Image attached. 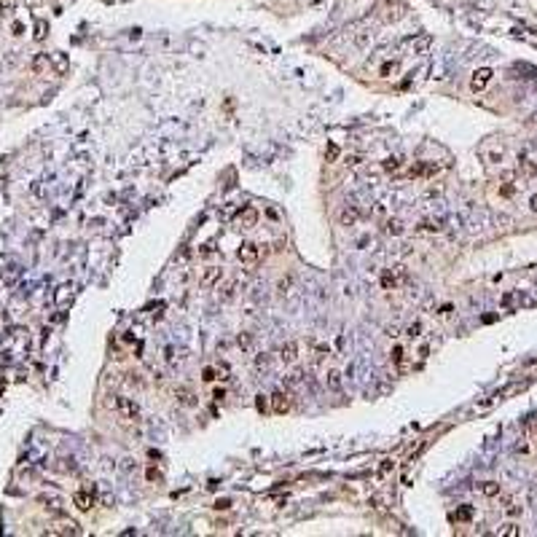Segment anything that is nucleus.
Masks as SVG:
<instances>
[{
  "label": "nucleus",
  "instance_id": "obj_10",
  "mask_svg": "<svg viewBox=\"0 0 537 537\" xmlns=\"http://www.w3.org/2000/svg\"><path fill=\"white\" fill-rule=\"evenodd\" d=\"M73 505H75L78 510H83V513H86V510H92V508H94V489L75 491V494H73Z\"/></svg>",
  "mask_w": 537,
  "mask_h": 537
},
{
  "label": "nucleus",
  "instance_id": "obj_40",
  "mask_svg": "<svg viewBox=\"0 0 537 537\" xmlns=\"http://www.w3.org/2000/svg\"><path fill=\"white\" fill-rule=\"evenodd\" d=\"M255 406H258V411H260V414H266V411H269V406H266V395H258Z\"/></svg>",
  "mask_w": 537,
  "mask_h": 537
},
{
  "label": "nucleus",
  "instance_id": "obj_27",
  "mask_svg": "<svg viewBox=\"0 0 537 537\" xmlns=\"http://www.w3.org/2000/svg\"><path fill=\"white\" fill-rule=\"evenodd\" d=\"M406 228H403V223H400L398 218H392V220H387V234H395V237H398V234H403Z\"/></svg>",
  "mask_w": 537,
  "mask_h": 537
},
{
  "label": "nucleus",
  "instance_id": "obj_12",
  "mask_svg": "<svg viewBox=\"0 0 537 537\" xmlns=\"http://www.w3.org/2000/svg\"><path fill=\"white\" fill-rule=\"evenodd\" d=\"M360 220V207L358 204H347V207L339 212V223L341 226H355Z\"/></svg>",
  "mask_w": 537,
  "mask_h": 537
},
{
  "label": "nucleus",
  "instance_id": "obj_43",
  "mask_svg": "<svg viewBox=\"0 0 537 537\" xmlns=\"http://www.w3.org/2000/svg\"><path fill=\"white\" fill-rule=\"evenodd\" d=\"M255 365H258V368H266V365H269V358H266V355H258V358H255Z\"/></svg>",
  "mask_w": 537,
  "mask_h": 537
},
{
  "label": "nucleus",
  "instance_id": "obj_6",
  "mask_svg": "<svg viewBox=\"0 0 537 537\" xmlns=\"http://www.w3.org/2000/svg\"><path fill=\"white\" fill-rule=\"evenodd\" d=\"M255 223H258V210L255 207H242L234 215V226H239V228H253Z\"/></svg>",
  "mask_w": 537,
  "mask_h": 537
},
{
  "label": "nucleus",
  "instance_id": "obj_2",
  "mask_svg": "<svg viewBox=\"0 0 537 537\" xmlns=\"http://www.w3.org/2000/svg\"><path fill=\"white\" fill-rule=\"evenodd\" d=\"M49 535H65V537H78L81 535V526L75 524L73 519H57L49 526Z\"/></svg>",
  "mask_w": 537,
  "mask_h": 537
},
{
  "label": "nucleus",
  "instance_id": "obj_1",
  "mask_svg": "<svg viewBox=\"0 0 537 537\" xmlns=\"http://www.w3.org/2000/svg\"><path fill=\"white\" fill-rule=\"evenodd\" d=\"M110 406L118 411V416L127 422H137L140 419V406L134 403L132 398H124V395H116V398L110 400Z\"/></svg>",
  "mask_w": 537,
  "mask_h": 537
},
{
  "label": "nucleus",
  "instance_id": "obj_23",
  "mask_svg": "<svg viewBox=\"0 0 537 537\" xmlns=\"http://www.w3.org/2000/svg\"><path fill=\"white\" fill-rule=\"evenodd\" d=\"M470 519H473V508H470V505H462V508L454 513V521H470Z\"/></svg>",
  "mask_w": 537,
  "mask_h": 537
},
{
  "label": "nucleus",
  "instance_id": "obj_15",
  "mask_svg": "<svg viewBox=\"0 0 537 537\" xmlns=\"http://www.w3.org/2000/svg\"><path fill=\"white\" fill-rule=\"evenodd\" d=\"M519 175L521 178H537V162H532V159H519Z\"/></svg>",
  "mask_w": 537,
  "mask_h": 537
},
{
  "label": "nucleus",
  "instance_id": "obj_11",
  "mask_svg": "<svg viewBox=\"0 0 537 537\" xmlns=\"http://www.w3.org/2000/svg\"><path fill=\"white\" fill-rule=\"evenodd\" d=\"M272 411L274 414H288L290 411V395L285 392V390H277V392L272 395Z\"/></svg>",
  "mask_w": 537,
  "mask_h": 537
},
{
  "label": "nucleus",
  "instance_id": "obj_8",
  "mask_svg": "<svg viewBox=\"0 0 537 537\" xmlns=\"http://www.w3.org/2000/svg\"><path fill=\"white\" fill-rule=\"evenodd\" d=\"M491 70L489 67H478L473 73V78H470V92H484L486 86H489V81H491Z\"/></svg>",
  "mask_w": 537,
  "mask_h": 537
},
{
  "label": "nucleus",
  "instance_id": "obj_7",
  "mask_svg": "<svg viewBox=\"0 0 537 537\" xmlns=\"http://www.w3.org/2000/svg\"><path fill=\"white\" fill-rule=\"evenodd\" d=\"M352 46L355 49H368L371 41H374V30L365 27V24H358V27H352Z\"/></svg>",
  "mask_w": 537,
  "mask_h": 537
},
{
  "label": "nucleus",
  "instance_id": "obj_21",
  "mask_svg": "<svg viewBox=\"0 0 537 537\" xmlns=\"http://www.w3.org/2000/svg\"><path fill=\"white\" fill-rule=\"evenodd\" d=\"M481 494H486V497H497V494H500V484H497V481H486V484L481 486Z\"/></svg>",
  "mask_w": 537,
  "mask_h": 537
},
{
  "label": "nucleus",
  "instance_id": "obj_33",
  "mask_svg": "<svg viewBox=\"0 0 537 537\" xmlns=\"http://www.w3.org/2000/svg\"><path fill=\"white\" fill-rule=\"evenodd\" d=\"M344 164H347L349 169H355V167H360V164H363V156H360V153H352V156L344 159Z\"/></svg>",
  "mask_w": 537,
  "mask_h": 537
},
{
  "label": "nucleus",
  "instance_id": "obj_39",
  "mask_svg": "<svg viewBox=\"0 0 537 537\" xmlns=\"http://www.w3.org/2000/svg\"><path fill=\"white\" fill-rule=\"evenodd\" d=\"M212 508H215V510H228V508H231V500H228V497H223V500H218Z\"/></svg>",
  "mask_w": 537,
  "mask_h": 537
},
{
  "label": "nucleus",
  "instance_id": "obj_37",
  "mask_svg": "<svg viewBox=\"0 0 537 537\" xmlns=\"http://www.w3.org/2000/svg\"><path fill=\"white\" fill-rule=\"evenodd\" d=\"M215 253V242H204L202 247H199V255H202V258H207V255H212Z\"/></svg>",
  "mask_w": 537,
  "mask_h": 537
},
{
  "label": "nucleus",
  "instance_id": "obj_47",
  "mask_svg": "<svg viewBox=\"0 0 537 537\" xmlns=\"http://www.w3.org/2000/svg\"><path fill=\"white\" fill-rule=\"evenodd\" d=\"M212 398H215V400H223V398H226V390H223V387H220V390H215V392H212Z\"/></svg>",
  "mask_w": 537,
  "mask_h": 537
},
{
  "label": "nucleus",
  "instance_id": "obj_18",
  "mask_svg": "<svg viewBox=\"0 0 537 537\" xmlns=\"http://www.w3.org/2000/svg\"><path fill=\"white\" fill-rule=\"evenodd\" d=\"M398 70H400V62L398 59H390V62H384L379 67V75L381 78H392V75H398Z\"/></svg>",
  "mask_w": 537,
  "mask_h": 537
},
{
  "label": "nucleus",
  "instance_id": "obj_35",
  "mask_svg": "<svg viewBox=\"0 0 537 537\" xmlns=\"http://www.w3.org/2000/svg\"><path fill=\"white\" fill-rule=\"evenodd\" d=\"M519 301H521V295H519V293H508V295L503 298V306H505V309H510V306H516Z\"/></svg>",
  "mask_w": 537,
  "mask_h": 537
},
{
  "label": "nucleus",
  "instance_id": "obj_38",
  "mask_svg": "<svg viewBox=\"0 0 537 537\" xmlns=\"http://www.w3.org/2000/svg\"><path fill=\"white\" fill-rule=\"evenodd\" d=\"M202 379H204V381H215V379H218V374H215L212 365H207V368L202 371Z\"/></svg>",
  "mask_w": 537,
  "mask_h": 537
},
{
  "label": "nucleus",
  "instance_id": "obj_32",
  "mask_svg": "<svg viewBox=\"0 0 537 537\" xmlns=\"http://www.w3.org/2000/svg\"><path fill=\"white\" fill-rule=\"evenodd\" d=\"M215 374H218L220 381H228V374H231V371H228V365H226V363H218V365H215Z\"/></svg>",
  "mask_w": 537,
  "mask_h": 537
},
{
  "label": "nucleus",
  "instance_id": "obj_17",
  "mask_svg": "<svg viewBox=\"0 0 537 537\" xmlns=\"http://www.w3.org/2000/svg\"><path fill=\"white\" fill-rule=\"evenodd\" d=\"M400 167H403V159L400 156H387L384 162H381V169H384L387 175H398Z\"/></svg>",
  "mask_w": 537,
  "mask_h": 537
},
{
  "label": "nucleus",
  "instance_id": "obj_31",
  "mask_svg": "<svg viewBox=\"0 0 537 537\" xmlns=\"http://www.w3.org/2000/svg\"><path fill=\"white\" fill-rule=\"evenodd\" d=\"M237 344H239V349H244V352H247V349L253 347V339H250V333H239Z\"/></svg>",
  "mask_w": 537,
  "mask_h": 537
},
{
  "label": "nucleus",
  "instance_id": "obj_14",
  "mask_svg": "<svg viewBox=\"0 0 537 537\" xmlns=\"http://www.w3.org/2000/svg\"><path fill=\"white\" fill-rule=\"evenodd\" d=\"M403 279H406V269H403V266H398V272H395V274H384V277H381V285H384V288H398Z\"/></svg>",
  "mask_w": 537,
  "mask_h": 537
},
{
  "label": "nucleus",
  "instance_id": "obj_3",
  "mask_svg": "<svg viewBox=\"0 0 537 537\" xmlns=\"http://www.w3.org/2000/svg\"><path fill=\"white\" fill-rule=\"evenodd\" d=\"M237 258H239L242 266H255L260 260V247L255 242H242L239 250H237Z\"/></svg>",
  "mask_w": 537,
  "mask_h": 537
},
{
  "label": "nucleus",
  "instance_id": "obj_48",
  "mask_svg": "<svg viewBox=\"0 0 537 537\" xmlns=\"http://www.w3.org/2000/svg\"><path fill=\"white\" fill-rule=\"evenodd\" d=\"M11 30H14V35H22V33H24V24L14 22V27H11Z\"/></svg>",
  "mask_w": 537,
  "mask_h": 537
},
{
  "label": "nucleus",
  "instance_id": "obj_49",
  "mask_svg": "<svg viewBox=\"0 0 537 537\" xmlns=\"http://www.w3.org/2000/svg\"><path fill=\"white\" fill-rule=\"evenodd\" d=\"M156 478H159V473H156L153 468H150V470H148V481H156Z\"/></svg>",
  "mask_w": 537,
  "mask_h": 537
},
{
  "label": "nucleus",
  "instance_id": "obj_30",
  "mask_svg": "<svg viewBox=\"0 0 537 537\" xmlns=\"http://www.w3.org/2000/svg\"><path fill=\"white\" fill-rule=\"evenodd\" d=\"M51 59H54L57 73H65V70H67V59H65V54H51Z\"/></svg>",
  "mask_w": 537,
  "mask_h": 537
},
{
  "label": "nucleus",
  "instance_id": "obj_26",
  "mask_svg": "<svg viewBox=\"0 0 537 537\" xmlns=\"http://www.w3.org/2000/svg\"><path fill=\"white\" fill-rule=\"evenodd\" d=\"M330 355V349H328V344H317L314 347V363H323L325 358Z\"/></svg>",
  "mask_w": 537,
  "mask_h": 537
},
{
  "label": "nucleus",
  "instance_id": "obj_22",
  "mask_svg": "<svg viewBox=\"0 0 537 537\" xmlns=\"http://www.w3.org/2000/svg\"><path fill=\"white\" fill-rule=\"evenodd\" d=\"M16 11V0H0V16H11Z\"/></svg>",
  "mask_w": 537,
  "mask_h": 537
},
{
  "label": "nucleus",
  "instance_id": "obj_36",
  "mask_svg": "<svg viewBox=\"0 0 537 537\" xmlns=\"http://www.w3.org/2000/svg\"><path fill=\"white\" fill-rule=\"evenodd\" d=\"M500 535H508V537H516V535H521V529L516 524H505L503 529H500Z\"/></svg>",
  "mask_w": 537,
  "mask_h": 537
},
{
  "label": "nucleus",
  "instance_id": "obj_45",
  "mask_svg": "<svg viewBox=\"0 0 537 537\" xmlns=\"http://www.w3.org/2000/svg\"><path fill=\"white\" fill-rule=\"evenodd\" d=\"M392 465H395V462H392V459H384V465H381V475H387V473H390V468H392Z\"/></svg>",
  "mask_w": 537,
  "mask_h": 537
},
{
  "label": "nucleus",
  "instance_id": "obj_16",
  "mask_svg": "<svg viewBox=\"0 0 537 537\" xmlns=\"http://www.w3.org/2000/svg\"><path fill=\"white\" fill-rule=\"evenodd\" d=\"M419 231H427V234L443 231V220H440V218H424V220L419 223Z\"/></svg>",
  "mask_w": 537,
  "mask_h": 537
},
{
  "label": "nucleus",
  "instance_id": "obj_24",
  "mask_svg": "<svg viewBox=\"0 0 537 537\" xmlns=\"http://www.w3.org/2000/svg\"><path fill=\"white\" fill-rule=\"evenodd\" d=\"M41 503H46V508L54 510V513H59V510H62V500H59V497H43Z\"/></svg>",
  "mask_w": 537,
  "mask_h": 537
},
{
  "label": "nucleus",
  "instance_id": "obj_34",
  "mask_svg": "<svg viewBox=\"0 0 537 537\" xmlns=\"http://www.w3.org/2000/svg\"><path fill=\"white\" fill-rule=\"evenodd\" d=\"M406 333H408V339H419V336H422V323H411L408 328H406Z\"/></svg>",
  "mask_w": 537,
  "mask_h": 537
},
{
  "label": "nucleus",
  "instance_id": "obj_29",
  "mask_svg": "<svg viewBox=\"0 0 537 537\" xmlns=\"http://www.w3.org/2000/svg\"><path fill=\"white\" fill-rule=\"evenodd\" d=\"M46 33H49V24L38 19V22H35V41H43V38H46Z\"/></svg>",
  "mask_w": 537,
  "mask_h": 537
},
{
  "label": "nucleus",
  "instance_id": "obj_46",
  "mask_svg": "<svg viewBox=\"0 0 537 537\" xmlns=\"http://www.w3.org/2000/svg\"><path fill=\"white\" fill-rule=\"evenodd\" d=\"M529 210H532V212H537V194H532V196H529Z\"/></svg>",
  "mask_w": 537,
  "mask_h": 537
},
{
  "label": "nucleus",
  "instance_id": "obj_41",
  "mask_svg": "<svg viewBox=\"0 0 537 537\" xmlns=\"http://www.w3.org/2000/svg\"><path fill=\"white\" fill-rule=\"evenodd\" d=\"M325 156H328V162H333V159L339 156V148H336V145H328V150H325Z\"/></svg>",
  "mask_w": 537,
  "mask_h": 537
},
{
  "label": "nucleus",
  "instance_id": "obj_25",
  "mask_svg": "<svg viewBox=\"0 0 537 537\" xmlns=\"http://www.w3.org/2000/svg\"><path fill=\"white\" fill-rule=\"evenodd\" d=\"M46 65H49V57H46V54H38V57L33 59V70H35V73H43V70H46Z\"/></svg>",
  "mask_w": 537,
  "mask_h": 537
},
{
  "label": "nucleus",
  "instance_id": "obj_20",
  "mask_svg": "<svg viewBox=\"0 0 537 537\" xmlns=\"http://www.w3.org/2000/svg\"><path fill=\"white\" fill-rule=\"evenodd\" d=\"M325 384H328L333 392H339V390H341V374H339V371H328V376H325Z\"/></svg>",
  "mask_w": 537,
  "mask_h": 537
},
{
  "label": "nucleus",
  "instance_id": "obj_44",
  "mask_svg": "<svg viewBox=\"0 0 537 537\" xmlns=\"http://www.w3.org/2000/svg\"><path fill=\"white\" fill-rule=\"evenodd\" d=\"M290 282H293V279H290V277H288V279H282V282H279V285H277V288H279V293H288V288H290Z\"/></svg>",
  "mask_w": 537,
  "mask_h": 537
},
{
  "label": "nucleus",
  "instance_id": "obj_4",
  "mask_svg": "<svg viewBox=\"0 0 537 537\" xmlns=\"http://www.w3.org/2000/svg\"><path fill=\"white\" fill-rule=\"evenodd\" d=\"M430 43H433V38L430 35H416V38H408V41L400 43V49L408 54H424L430 49Z\"/></svg>",
  "mask_w": 537,
  "mask_h": 537
},
{
  "label": "nucleus",
  "instance_id": "obj_42",
  "mask_svg": "<svg viewBox=\"0 0 537 537\" xmlns=\"http://www.w3.org/2000/svg\"><path fill=\"white\" fill-rule=\"evenodd\" d=\"M513 194H516V185H513V183H505V185H503V196H513Z\"/></svg>",
  "mask_w": 537,
  "mask_h": 537
},
{
  "label": "nucleus",
  "instance_id": "obj_5",
  "mask_svg": "<svg viewBox=\"0 0 537 537\" xmlns=\"http://www.w3.org/2000/svg\"><path fill=\"white\" fill-rule=\"evenodd\" d=\"M220 279H223V269L220 266H204L202 274H199V285L202 288H215Z\"/></svg>",
  "mask_w": 537,
  "mask_h": 537
},
{
  "label": "nucleus",
  "instance_id": "obj_19",
  "mask_svg": "<svg viewBox=\"0 0 537 537\" xmlns=\"http://www.w3.org/2000/svg\"><path fill=\"white\" fill-rule=\"evenodd\" d=\"M175 398H178L183 406H194V403H196V398H194V392H191L188 387H178V390H175Z\"/></svg>",
  "mask_w": 537,
  "mask_h": 537
},
{
  "label": "nucleus",
  "instance_id": "obj_13",
  "mask_svg": "<svg viewBox=\"0 0 537 537\" xmlns=\"http://www.w3.org/2000/svg\"><path fill=\"white\" fill-rule=\"evenodd\" d=\"M279 360L282 363H295L298 360V341H285L282 347H279Z\"/></svg>",
  "mask_w": 537,
  "mask_h": 537
},
{
  "label": "nucleus",
  "instance_id": "obj_50",
  "mask_svg": "<svg viewBox=\"0 0 537 537\" xmlns=\"http://www.w3.org/2000/svg\"><path fill=\"white\" fill-rule=\"evenodd\" d=\"M30 3H38V0H30Z\"/></svg>",
  "mask_w": 537,
  "mask_h": 537
},
{
  "label": "nucleus",
  "instance_id": "obj_9",
  "mask_svg": "<svg viewBox=\"0 0 537 537\" xmlns=\"http://www.w3.org/2000/svg\"><path fill=\"white\" fill-rule=\"evenodd\" d=\"M381 8H387V14H384V22H398V19L406 14L403 0H381Z\"/></svg>",
  "mask_w": 537,
  "mask_h": 537
},
{
  "label": "nucleus",
  "instance_id": "obj_28",
  "mask_svg": "<svg viewBox=\"0 0 537 537\" xmlns=\"http://www.w3.org/2000/svg\"><path fill=\"white\" fill-rule=\"evenodd\" d=\"M403 360H406V349H403V347H395V349H392V363H398L400 371H406Z\"/></svg>",
  "mask_w": 537,
  "mask_h": 537
}]
</instances>
